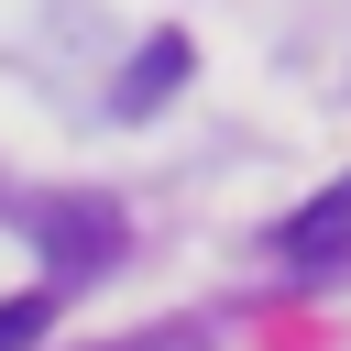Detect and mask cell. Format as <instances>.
<instances>
[{
	"instance_id": "3957f363",
	"label": "cell",
	"mask_w": 351,
	"mask_h": 351,
	"mask_svg": "<svg viewBox=\"0 0 351 351\" xmlns=\"http://www.w3.org/2000/svg\"><path fill=\"white\" fill-rule=\"evenodd\" d=\"M274 241H285L296 263H351V176H340L329 197H307V208H296Z\"/></svg>"
},
{
	"instance_id": "6da1fadb",
	"label": "cell",
	"mask_w": 351,
	"mask_h": 351,
	"mask_svg": "<svg viewBox=\"0 0 351 351\" xmlns=\"http://www.w3.org/2000/svg\"><path fill=\"white\" fill-rule=\"evenodd\" d=\"M33 241H44V263L99 274V263L121 252V208H110V197H44V208H33Z\"/></svg>"
},
{
	"instance_id": "5b68a950",
	"label": "cell",
	"mask_w": 351,
	"mask_h": 351,
	"mask_svg": "<svg viewBox=\"0 0 351 351\" xmlns=\"http://www.w3.org/2000/svg\"><path fill=\"white\" fill-rule=\"evenodd\" d=\"M143 351H197V340H143Z\"/></svg>"
},
{
	"instance_id": "7a4b0ae2",
	"label": "cell",
	"mask_w": 351,
	"mask_h": 351,
	"mask_svg": "<svg viewBox=\"0 0 351 351\" xmlns=\"http://www.w3.org/2000/svg\"><path fill=\"white\" fill-rule=\"evenodd\" d=\"M176 77H186V33H154V44L121 66V99H110V110H121V121H154V110L176 99Z\"/></svg>"
},
{
	"instance_id": "277c9868",
	"label": "cell",
	"mask_w": 351,
	"mask_h": 351,
	"mask_svg": "<svg viewBox=\"0 0 351 351\" xmlns=\"http://www.w3.org/2000/svg\"><path fill=\"white\" fill-rule=\"evenodd\" d=\"M44 329H55V296H44V285H33V296H0V351H33Z\"/></svg>"
}]
</instances>
